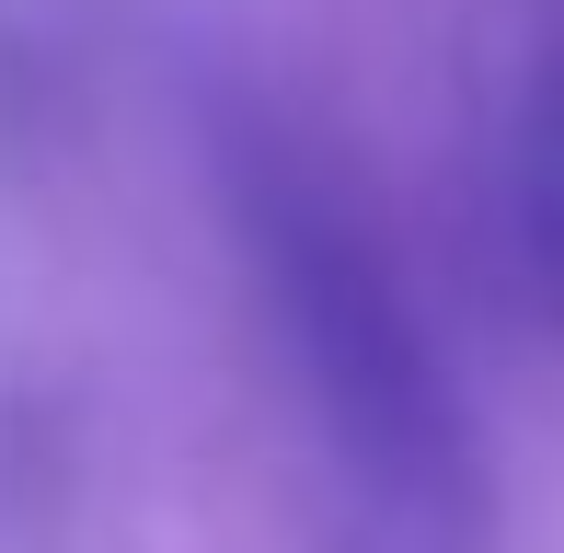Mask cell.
Instances as JSON below:
<instances>
[{
  "label": "cell",
  "instance_id": "6da1fadb",
  "mask_svg": "<svg viewBox=\"0 0 564 553\" xmlns=\"http://www.w3.org/2000/svg\"><path fill=\"white\" fill-rule=\"evenodd\" d=\"M219 185H230L242 254L265 276V312L289 335L300 392H312L323 438L346 449V473L426 553H484V519H496L484 438L460 415L449 358L426 335V312L403 300L380 231L357 219V196L289 128H265V116L219 128Z\"/></svg>",
  "mask_w": 564,
  "mask_h": 553
},
{
  "label": "cell",
  "instance_id": "7a4b0ae2",
  "mask_svg": "<svg viewBox=\"0 0 564 553\" xmlns=\"http://www.w3.org/2000/svg\"><path fill=\"white\" fill-rule=\"evenodd\" d=\"M507 219H519V265L542 312L564 323V0H542V23H530L519 128H507Z\"/></svg>",
  "mask_w": 564,
  "mask_h": 553
}]
</instances>
